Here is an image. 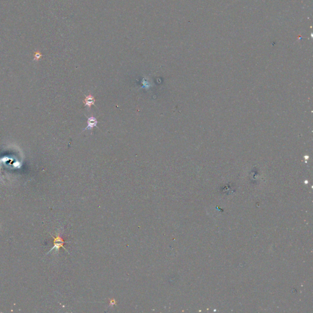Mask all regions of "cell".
<instances>
[{"label": "cell", "mask_w": 313, "mask_h": 313, "mask_svg": "<svg viewBox=\"0 0 313 313\" xmlns=\"http://www.w3.org/2000/svg\"><path fill=\"white\" fill-rule=\"evenodd\" d=\"M53 238H54V246H53V247L51 248V250L49 252L53 251L54 250V249H56V250H58L60 247L64 248L63 245H64V242L63 241V240L61 238L60 235H58V236L56 238L53 237Z\"/></svg>", "instance_id": "obj_1"}, {"label": "cell", "mask_w": 313, "mask_h": 313, "mask_svg": "<svg viewBox=\"0 0 313 313\" xmlns=\"http://www.w3.org/2000/svg\"><path fill=\"white\" fill-rule=\"evenodd\" d=\"M98 123V121H97L96 118L94 117H90L88 119V126L85 129H84L83 131L86 130L87 129H92L93 127H96L97 124Z\"/></svg>", "instance_id": "obj_2"}, {"label": "cell", "mask_w": 313, "mask_h": 313, "mask_svg": "<svg viewBox=\"0 0 313 313\" xmlns=\"http://www.w3.org/2000/svg\"><path fill=\"white\" fill-rule=\"evenodd\" d=\"M95 102V100L91 94H89L87 97H86L85 99H84L83 101L84 105L87 106L89 108L91 107L92 105H94Z\"/></svg>", "instance_id": "obj_3"}, {"label": "cell", "mask_w": 313, "mask_h": 313, "mask_svg": "<svg viewBox=\"0 0 313 313\" xmlns=\"http://www.w3.org/2000/svg\"><path fill=\"white\" fill-rule=\"evenodd\" d=\"M142 84H143V85L145 86L144 88H146V89H147L148 88H149V87H150V84H149V83H148L147 81H146L145 79H143Z\"/></svg>", "instance_id": "obj_4"}]
</instances>
